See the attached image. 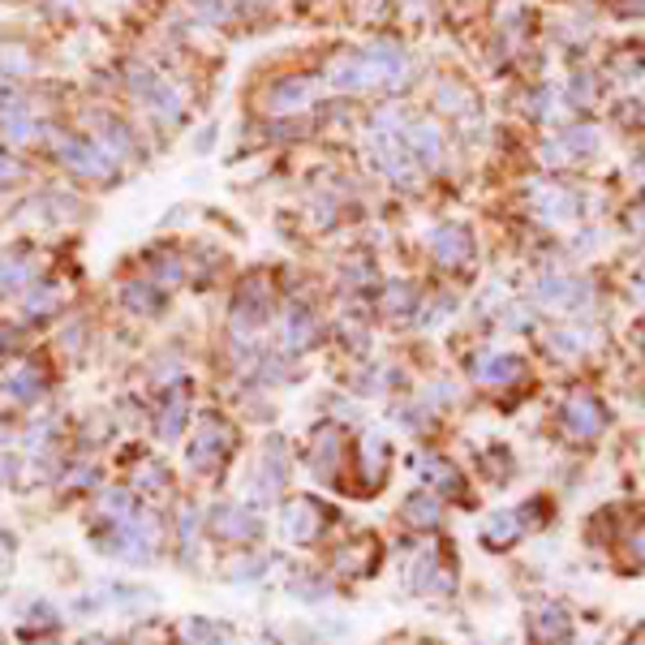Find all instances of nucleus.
Here are the masks:
<instances>
[{
	"mask_svg": "<svg viewBox=\"0 0 645 645\" xmlns=\"http://www.w3.org/2000/svg\"><path fill=\"white\" fill-rule=\"evenodd\" d=\"M632 555H637V560L645 564V525L637 529V538H632Z\"/></svg>",
	"mask_w": 645,
	"mask_h": 645,
	"instance_id": "obj_9",
	"label": "nucleus"
},
{
	"mask_svg": "<svg viewBox=\"0 0 645 645\" xmlns=\"http://www.w3.org/2000/svg\"><path fill=\"white\" fill-rule=\"evenodd\" d=\"M628 645H645V628H641V632H637V637H632V641H628Z\"/></svg>",
	"mask_w": 645,
	"mask_h": 645,
	"instance_id": "obj_10",
	"label": "nucleus"
},
{
	"mask_svg": "<svg viewBox=\"0 0 645 645\" xmlns=\"http://www.w3.org/2000/svg\"><path fill=\"white\" fill-rule=\"evenodd\" d=\"M641 405H645V396H641Z\"/></svg>",
	"mask_w": 645,
	"mask_h": 645,
	"instance_id": "obj_11",
	"label": "nucleus"
},
{
	"mask_svg": "<svg viewBox=\"0 0 645 645\" xmlns=\"http://www.w3.org/2000/svg\"><path fill=\"white\" fill-rule=\"evenodd\" d=\"M516 538H521V516H495L487 525L490 547H504V542H516Z\"/></svg>",
	"mask_w": 645,
	"mask_h": 645,
	"instance_id": "obj_7",
	"label": "nucleus"
},
{
	"mask_svg": "<svg viewBox=\"0 0 645 645\" xmlns=\"http://www.w3.org/2000/svg\"><path fill=\"white\" fill-rule=\"evenodd\" d=\"M405 521L417 529H434L443 521V508H439V499L434 495H413L409 504H405Z\"/></svg>",
	"mask_w": 645,
	"mask_h": 645,
	"instance_id": "obj_4",
	"label": "nucleus"
},
{
	"mask_svg": "<svg viewBox=\"0 0 645 645\" xmlns=\"http://www.w3.org/2000/svg\"><path fill=\"white\" fill-rule=\"evenodd\" d=\"M516 371H521V366H516V357H487V362H478V379H482V383H508V379H516Z\"/></svg>",
	"mask_w": 645,
	"mask_h": 645,
	"instance_id": "obj_6",
	"label": "nucleus"
},
{
	"mask_svg": "<svg viewBox=\"0 0 645 645\" xmlns=\"http://www.w3.org/2000/svg\"><path fill=\"white\" fill-rule=\"evenodd\" d=\"M426 478L434 482V487H448L452 495L461 490V473L452 470V465H443V461H439V465H426Z\"/></svg>",
	"mask_w": 645,
	"mask_h": 645,
	"instance_id": "obj_8",
	"label": "nucleus"
},
{
	"mask_svg": "<svg viewBox=\"0 0 645 645\" xmlns=\"http://www.w3.org/2000/svg\"><path fill=\"white\" fill-rule=\"evenodd\" d=\"M533 628H538V632H533L538 641H560V637H568V632H572L564 606H542V611L533 615Z\"/></svg>",
	"mask_w": 645,
	"mask_h": 645,
	"instance_id": "obj_3",
	"label": "nucleus"
},
{
	"mask_svg": "<svg viewBox=\"0 0 645 645\" xmlns=\"http://www.w3.org/2000/svg\"><path fill=\"white\" fill-rule=\"evenodd\" d=\"M603 426H606V413L594 396L577 391V396L564 405V430L572 434V439H594V434H603Z\"/></svg>",
	"mask_w": 645,
	"mask_h": 645,
	"instance_id": "obj_1",
	"label": "nucleus"
},
{
	"mask_svg": "<svg viewBox=\"0 0 645 645\" xmlns=\"http://www.w3.org/2000/svg\"><path fill=\"white\" fill-rule=\"evenodd\" d=\"M215 533L219 538H255L258 521L246 508H219L215 512Z\"/></svg>",
	"mask_w": 645,
	"mask_h": 645,
	"instance_id": "obj_2",
	"label": "nucleus"
},
{
	"mask_svg": "<svg viewBox=\"0 0 645 645\" xmlns=\"http://www.w3.org/2000/svg\"><path fill=\"white\" fill-rule=\"evenodd\" d=\"M314 521H318V508H314L310 499L293 504V508H289V516H284V525H289V533H293V538H314Z\"/></svg>",
	"mask_w": 645,
	"mask_h": 645,
	"instance_id": "obj_5",
	"label": "nucleus"
}]
</instances>
